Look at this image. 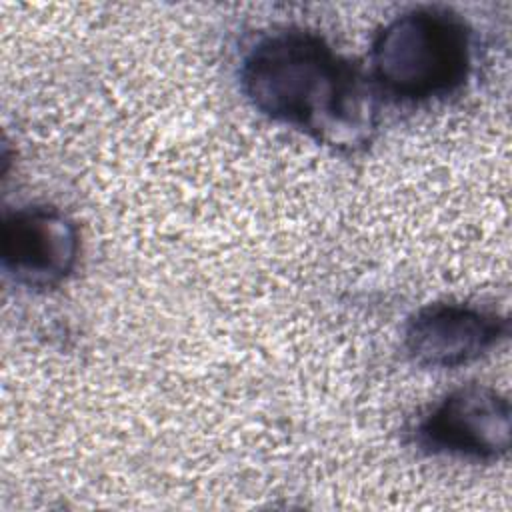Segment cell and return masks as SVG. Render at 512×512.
Wrapping results in <instances>:
<instances>
[{"label":"cell","mask_w":512,"mask_h":512,"mask_svg":"<svg viewBox=\"0 0 512 512\" xmlns=\"http://www.w3.org/2000/svg\"><path fill=\"white\" fill-rule=\"evenodd\" d=\"M240 86L262 116L334 150L364 148L378 126L370 76L304 28L260 38L240 64Z\"/></svg>","instance_id":"obj_1"},{"label":"cell","mask_w":512,"mask_h":512,"mask_svg":"<svg viewBox=\"0 0 512 512\" xmlns=\"http://www.w3.org/2000/svg\"><path fill=\"white\" fill-rule=\"evenodd\" d=\"M472 62L474 38L464 18L444 6H418L376 32L368 76L378 94L426 102L460 90Z\"/></svg>","instance_id":"obj_2"},{"label":"cell","mask_w":512,"mask_h":512,"mask_svg":"<svg viewBox=\"0 0 512 512\" xmlns=\"http://www.w3.org/2000/svg\"><path fill=\"white\" fill-rule=\"evenodd\" d=\"M414 438L428 454L494 462L510 450V402L484 384L458 386L422 416Z\"/></svg>","instance_id":"obj_3"},{"label":"cell","mask_w":512,"mask_h":512,"mask_svg":"<svg viewBox=\"0 0 512 512\" xmlns=\"http://www.w3.org/2000/svg\"><path fill=\"white\" fill-rule=\"evenodd\" d=\"M4 272L30 290L60 286L80 258L76 222L60 208L34 204L4 216L0 228Z\"/></svg>","instance_id":"obj_4"},{"label":"cell","mask_w":512,"mask_h":512,"mask_svg":"<svg viewBox=\"0 0 512 512\" xmlns=\"http://www.w3.org/2000/svg\"><path fill=\"white\" fill-rule=\"evenodd\" d=\"M508 336V318L468 302H432L404 328V350L422 368L466 366Z\"/></svg>","instance_id":"obj_5"}]
</instances>
